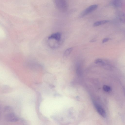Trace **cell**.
Here are the masks:
<instances>
[{
    "instance_id": "11",
    "label": "cell",
    "mask_w": 125,
    "mask_h": 125,
    "mask_svg": "<svg viewBox=\"0 0 125 125\" xmlns=\"http://www.w3.org/2000/svg\"><path fill=\"white\" fill-rule=\"evenodd\" d=\"M103 89L104 91L107 92H110L111 90L110 87L107 85H104L103 86Z\"/></svg>"
},
{
    "instance_id": "14",
    "label": "cell",
    "mask_w": 125,
    "mask_h": 125,
    "mask_svg": "<svg viewBox=\"0 0 125 125\" xmlns=\"http://www.w3.org/2000/svg\"><path fill=\"white\" fill-rule=\"evenodd\" d=\"M97 40L95 39H93L91 40L90 42H94L96 41Z\"/></svg>"
},
{
    "instance_id": "7",
    "label": "cell",
    "mask_w": 125,
    "mask_h": 125,
    "mask_svg": "<svg viewBox=\"0 0 125 125\" xmlns=\"http://www.w3.org/2000/svg\"><path fill=\"white\" fill-rule=\"evenodd\" d=\"M107 62L106 61L101 59H97L95 61V63L100 65L103 66Z\"/></svg>"
},
{
    "instance_id": "3",
    "label": "cell",
    "mask_w": 125,
    "mask_h": 125,
    "mask_svg": "<svg viewBox=\"0 0 125 125\" xmlns=\"http://www.w3.org/2000/svg\"><path fill=\"white\" fill-rule=\"evenodd\" d=\"M98 5L97 4L92 5L83 11L80 14L79 17H83L96 10L97 8Z\"/></svg>"
},
{
    "instance_id": "1",
    "label": "cell",
    "mask_w": 125,
    "mask_h": 125,
    "mask_svg": "<svg viewBox=\"0 0 125 125\" xmlns=\"http://www.w3.org/2000/svg\"><path fill=\"white\" fill-rule=\"evenodd\" d=\"M4 118L6 122H13L18 121V117L13 112L12 108L10 106H5L4 108Z\"/></svg>"
},
{
    "instance_id": "9",
    "label": "cell",
    "mask_w": 125,
    "mask_h": 125,
    "mask_svg": "<svg viewBox=\"0 0 125 125\" xmlns=\"http://www.w3.org/2000/svg\"><path fill=\"white\" fill-rule=\"evenodd\" d=\"M118 17L120 21L123 23H124L125 17V14L124 12L122 11L119 12L118 14Z\"/></svg>"
},
{
    "instance_id": "5",
    "label": "cell",
    "mask_w": 125,
    "mask_h": 125,
    "mask_svg": "<svg viewBox=\"0 0 125 125\" xmlns=\"http://www.w3.org/2000/svg\"><path fill=\"white\" fill-rule=\"evenodd\" d=\"M61 34L59 32H57L52 34L49 37V39H54L59 41H60L61 38Z\"/></svg>"
},
{
    "instance_id": "6",
    "label": "cell",
    "mask_w": 125,
    "mask_h": 125,
    "mask_svg": "<svg viewBox=\"0 0 125 125\" xmlns=\"http://www.w3.org/2000/svg\"><path fill=\"white\" fill-rule=\"evenodd\" d=\"M109 21L108 20H103L97 21L94 22L93 26L94 27H96L103 25L108 23Z\"/></svg>"
},
{
    "instance_id": "13",
    "label": "cell",
    "mask_w": 125,
    "mask_h": 125,
    "mask_svg": "<svg viewBox=\"0 0 125 125\" xmlns=\"http://www.w3.org/2000/svg\"><path fill=\"white\" fill-rule=\"evenodd\" d=\"M111 39L109 38H105L103 39L102 41V43H104L107 42Z\"/></svg>"
},
{
    "instance_id": "2",
    "label": "cell",
    "mask_w": 125,
    "mask_h": 125,
    "mask_svg": "<svg viewBox=\"0 0 125 125\" xmlns=\"http://www.w3.org/2000/svg\"><path fill=\"white\" fill-rule=\"evenodd\" d=\"M55 4L58 9L62 12H65L67 9V0H54Z\"/></svg>"
},
{
    "instance_id": "15",
    "label": "cell",
    "mask_w": 125,
    "mask_h": 125,
    "mask_svg": "<svg viewBox=\"0 0 125 125\" xmlns=\"http://www.w3.org/2000/svg\"><path fill=\"white\" fill-rule=\"evenodd\" d=\"M1 107L0 106V120L1 119Z\"/></svg>"
},
{
    "instance_id": "8",
    "label": "cell",
    "mask_w": 125,
    "mask_h": 125,
    "mask_svg": "<svg viewBox=\"0 0 125 125\" xmlns=\"http://www.w3.org/2000/svg\"><path fill=\"white\" fill-rule=\"evenodd\" d=\"M112 2L113 5L116 7L120 8L122 5L121 0H113Z\"/></svg>"
},
{
    "instance_id": "4",
    "label": "cell",
    "mask_w": 125,
    "mask_h": 125,
    "mask_svg": "<svg viewBox=\"0 0 125 125\" xmlns=\"http://www.w3.org/2000/svg\"><path fill=\"white\" fill-rule=\"evenodd\" d=\"M94 104L99 114L103 117H105L106 116V114L105 111L102 106L95 102H94Z\"/></svg>"
},
{
    "instance_id": "12",
    "label": "cell",
    "mask_w": 125,
    "mask_h": 125,
    "mask_svg": "<svg viewBox=\"0 0 125 125\" xmlns=\"http://www.w3.org/2000/svg\"><path fill=\"white\" fill-rule=\"evenodd\" d=\"M76 70L77 73L78 74H80L81 72V68L80 65L79 64H78L77 65Z\"/></svg>"
},
{
    "instance_id": "10",
    "label": "cell",
    "mask_w": 125,
    "mask_h": 125,
    "mask_svg": "<svg viewBox=\"0 0 125 125\" xmlns=\"http://www.w3.org/2000/svg\"><path fill=\"white\" fill-rule=\"evenodd\" d=\"M73 48L72 47L68 48L64 52L63 55L66 56L68 55L73 50Z\"/></svg>"
}]
</instances>
